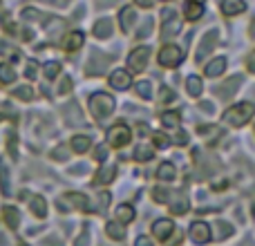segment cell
Masks as SVG:
<instances>
[{
    "instance_id": "7c38bea8",
    "label": "cell",
    "mask_w": 255,
    "mask_h": 246,
    "mask_svg": "<svg viewBox=\"0 0 255 246\" xmlns=\"http://www.w3.org/2000/svg\"><path fill=\"white\" fill-rule=\"evenodd\" d=\"M190 238H193L195 244H206L208 240H211V229H208V224L195 222V224L190 226Z\"/></svg>"
},
{
    "instance_id": "d6a6232c",
    "label": "cell",
    "mask_w": 255,
    "mask_h": 246,
    "mask_svg": "<svg viewBox=\"0 0 255 246\" xmlns=\"http://www.w3.org/2000/svg\"><path fill=\"white\" fill-rule=\"evenodd\" d=\"M152 154H154V150L150 148V145H139V148L134 150V159L136 161H150V159H152Z\"/></svg>"
},
{
    "instance_id": "836d02e7",
    "label": "cell",
    "mask_w": 255,
    "mask_h": 246,
    "mask_svg": "<svg viewBox=\"0 0 255 246\" xmlns=\"http://www.w3.org/2000/svg\"><path fill=\"white\" fill-rule=\"evenodd\" d=\"M117 217H119L121 222H132L134 220V208L128 206V204H121V206L117 208Z\"/></svg>"
},
{
    "instance_id": "db71d44e",
    "label": "cell",
    "mask_w": 255,
    "mask_h": 246,
    "mask_svg": "<svg viewBox=\"0 0 255 246\" xmlns=\"http://www.w3.org/2000/svg\"><path fill=\"white\" fill-rule=\"evenodd\" d=\"M117 0H97V4L99 7H108V4H115Z\"/></svg>"
},
{
    "instance_id": "d6986e66",
    "label": "cell",
    "mask_w": 255,
    "mask_h": 246,
    "mask_svg": "<svg viewBox=\"0 0 255 246\" xmlns=\"http://www.w3.org/2000/svg\"><path fill=\"white\" fill-rule=\"evenodd\" d=\"M115 172H117L115 163H106V166L97 172V179H94V181H97V184H110V181L115 179Z\"/></svg>"
},
{
    "instance_id": "6da1fadb",
    "label": "cell",
    "mask_w": 255,
    "mask_h": 246,
    "mask_svg": "<svg viewBox=\"0 0 255 246\" xmlns=\"http://www.w3.org/2000/svg\"><path fill=\"white\" fill-rule=\"evenodd\" d=\"M90 112L94 119H106L115 112V99L106 92H97L90 97Z\"/></svg>"
},
{
    "instance_id": "b9f144b4",
    "label": "cell",
    "mask_w": 255,
    "mask_h": 246,
    "mask_svg": "<svg viewBox=\"0 0 255 246\" xmlns=\"http://www.w3.org/2000/svg\"><path fill=\"white\" fill-rule=\"evenodd\" d=\"M150 31H152V20H150V18H145V22L143 25H141V29H139V38H145V36H150Z\"/></svg>"
},
{
    "instance_id": "603a6c76",
    "label": "cell",
    "mask_w": 255,
    "mask_h": 246,
    "mask_svg": "<svg viewBox=\"0 0 255 246\" xmlns=\"http://www.w3.org/2000/svg\"><path fill=\"white\" fill-rule=\"evenodd\" d=\"M110 34H112V20L110 18H101V20L94 25V36H99V38H108Z\"/></svg>"
},
{
    "instance_id": "7dc6e473",
    "label": "cell",
    "mask_w": 255,
    "mask_h": 246,
    "mask_svg": "<svg viewBox=\"0 0 255 246\" xmlns=\"http://www.w3.org/2000/svg\"><path fill=\"white\" fill-rule=\"evenodd\" d=\"M38 2H47V4H54V7H65L70 0H38Z\"/></svg>"
},
{
    "instance_id": "681fc988",
    "label": "cell",
    "mask_w": 255,
    "mask_h": 246,
    "mask_svg": "<svg viewBox=\"0 0 255 246\" xmlns=\"http://www.w3.org/2000/svg\"><path fill=\"white\" fill-rule=\"evenodd\" d=\"M134 246H152V242H150L148 238H136V242H134Z\"/></svg>"
},
{
    "instance_id": "e575fe53",
    "label": "cell",
    "mask_w": 255,
    "mask_h": 246,
    "mask_svg": "<svg viewBox=\"0 0 255 246\" xmlns=\"http://www.w3.org/2000/svg\"><path fill=\"white\" fill-rule=\"evenodd\" d=\"M13 97L20 99V101H31V99H34V90H31L29 85H20V88L13 90Z\"/></svg>"
},
{
    "instance_id": "816d5d0a",
    "label": "cell",
    "mask_w": 255,
    "mask_h": 246,
    "mask_svg": "<svg viewBox=\"0 0 255 246\" xmlns=\"http://www.w3.org/2000/svg\"><path fill=\"white\" fill-rule=\"evenodd\" d=\"M170 99H172V92H170V90H161V101L166 103V101H170Z\"/></svg>"
},
{
    "instance_id": "7bdbcfd3",
    "label": "cell",
    "mask_w": 255,
    "mask_h": 246,
    "mask_svg": "<svg viewBox=\"0 0 255 246\" xmlns=\"http://www.w3.org/2000/svg\"><path fill=\"white\" fill-rule=\"evenodd\" d=\"M70 88H72V79L70 76H65V79L61 81V85H58V94H67L70 92Z\"/></svg>"
},
{
    "instance_id": "9a60e30c",
    "label": "cell",
    "mask_w": 255,
    "mask_h": 246,
    "mask_svg": "<svg viewBox=\"0 0 255 246\" xmlns=\"http://www.w3.org/2000/svg\"><path fill=\"white\" fill-rule=\"evenodd\" d=\"M63 115H65L70 125H83V115H81V110L76 108V103H67V106L63 108Z\"/></svg>"
},
{
    "instance_id": "277c9868",
    "label": "cell",
    "mask_w": 255,
    "mask_h": 246,
    "mask_svg": "<svg viewBox=\"0 0 255 246\" xmlns=\"http://www.w3.org/2000/svg\"><path fill=\"white\" fill-rule=\"evenodd\" d=\"M181 61H184V52L177 45H163L159 52V65L163 67H177Z\"/></svg>"
},
{
    "instance_id": "8fae6325",
    "label": "cell",
    "mask_w": 255,
    "mask_h": 246,
    "mask_svg": "<svg viewBox=\"0 0 255 246\" xmlns=\"http://www.w3.org/2000/svg\"><path fill=\"white\" fill-rule=\"evenodd\" d=\"M172 231H175V224H172L170 220H157L152 224V233L157 240H161V242H166V240H170Z\"/></svg>"
},
{
    "instance_id": "ac0fdd59",
    "label": "cell",
    "mask_w": 255,
    "mask_h": 246,
    "mask_svg": "<svg viewBox=\"0 0 255 246\" xmlns=\"http://www.w3.org/2000/svg\"><path fill=\"white\" fill-rule=\"evenodd\" d=\"M2 220H4V224H7L9 229L16 231L18 226H20V213H18L16 208L7 206V208H2Z\"/></svg>"
},
{
    "instance_id": "3957f363",
    "label": "cell",
    "mask_w": 255,
    "mask_h": 246,
    "mask_svg": "<svg viewBox=\"0 0 255 246\" xmlns=\"http://www.w3.org/2000/svg\"><path fill=\"white\" fill-rule=\"evenodd\" d=\"M181 29V18L177 16V11L172 9H166L161 13V38H172L177 36Z\"/></svg>"
},
{
    "instance_id": "9f6ffc18",
    "label": "cell",
    "mask_w": 255,
    "mask_h": 246,
    "mask_svg": "<svg viewBox=\"0 0 255 246\" xmlns=\"http://www.w3.org/2000/svg\"><path fill=\"white\" fill-rule=\"evenodd\" d=\"M97 157H99V159L106 157V148H99V150H97Z\"/></svg>"
},
{
    "instance_id": "9c48e42d",
    "label": "cell",
    "mask_w": 255,
    "mask_h": 246,
    "mask_svg": "<svg viewBox=\"0 0 255 246\" xmlns=\"http://www.w3.org/2000/svg\"><path fill=\"white\" fill-rule=\"evenodd\" d=\"M240 85H242V76H233V79L224 81L220 88H215V97L222 99V101H229V99L240 90Z\"/></svg>"
},
{
    "instance_id": "f907efd6",
    "label": "cell",
    "mask_w": 255,
    "mask_h": 246,
    "mask_svg": "<svg viewBox=\"0 0 255 246\" xmlns=\"http://www.w3.org/2000/svg\"><path fill=\"white\" fill-rule=\"evenodd\" d=\"M136 4H139V7H145V9H150L154 4V0H134Z\"/></svg>"
},
{
    "instance_id": "52a82bcc",
    "label": "cell",
    "mask_w": 255,
    "mask_h": 246,
    "mask_svg": "<svg viewBox=\"0 0 255 246\" xmlns=\"http://www.w3.org/2000/svg\"><path fill=\"white\" fill-rule=\"evenodd\" d=\"M112 56H108V54L99 52V49H92V56H90V63H88V74H103V72L108 70V65H110Z\"/></svg>"
},
{
    "instance_id": "484cf974",
    "label": "cell",
    "mask_w": 255,
    "mask_h": 246,
    "mask_svg": "<svg viewBox=\"0 0 255 246\" xmlns=\"http://www.w3.org/2000/svg\"><path fill=\"white\" fill-rule=\"evenodd\" d=\"M224 67H226V58H215V61H211L208 63V67H206V76H217V74H222L224 72Z\"/></svg>"
},
{
    "instance_id": "ee69618b",
    "label": "cell",
    "mask_w": 255,
    "mask_h": 246,
    "mask_svg": "<svg viewBox=\"0 0 255 246\" xmlns=\"http://www.w3.org/2000/svg\"><path fill=\"white\" fill-rule=\"evenodd\" d=\"M7 145H9L11 157H16V134H13V132H9V134H7Z\"/></svg>"
},
{
    "instance_id": "ba28073f",
    "label": "cell",
    "mask_w": 255,
    "mask_h": 246,
    "mask_svg": "<svg viewBox=\"0 0 255 246\" xmlns=\"http://www.w3.org/2000/svg\"><path fill=\"white\" fill-rule=\"evenodd\" d=\"M148 58H150L148 47H136L134 52L128 56V67H130L132 72H141V70H145V65H148Z\"/></svg>"
},
{
    "instance_id": "6f0895ef",
    "label": "cell",
    "mask_w": 255,
    "mask_h": 246,
    "mask_svg": "<svg viewBox=\"0 0 255 246\" xmlns=\"http://www.w3.org/2000/svg\"><path fill=\"white\" fill-rule=\"evenodd\" d=\"M249 67H251V72H255V56L249 61Z\"/></svg>"
},
{
    "instance_id": "680465c9",
    "label": "cell",
    "mask_w": 255,
    "mask_h": 246,
    "mask_svg": "<svg viewBox=\"0 0 255 246\" xmlns=\"http://www.w3.org/2000/svg\"><path fill=\"white\" fill-rule=\"evenodd\" d=\"M251 34L255 36V20H253V25H251Z\"/></svg>"
},
{
    "instance_id": "30bf717a",
    "label": "cell",
    "mask_w": 255,
    "mask_h": 246,
    "mask_svg": "<svg viewBox=\"0 0 255 246\" xmlns=\"http://www.w3.org/2000/svg\"><path fill=\"white\" fill-rule=\"evenodd\" d=\"M217 45V31H208L202 40H199V47H197V61H204L208 54L213 52V47Z\"/></svg>"
},
{
    "instance_id": "f6af8a7d",
    "label": "cell",
    "mask_w": 255,
    "mask_h": 246,
    "mask_svg": "<svg viewBox=\"0 0 255 246\" xmlns=\"http://www.w3.org/2000/svg\"><path fill=\"white\" fill-rule=\"evenodd\" d=\"M154 143H157L159 148H168V145H170V139L163 134H154Z\"/></svg>"
},
{
    "instance_id": "f546056e",
    "label": "cell",
    "mask_w": 255,
    "mask_h": 246,
    "mask_svg": "<svg viewBox=\"0 0 255 246\" xmlns=\"http://www.w3.org/2000/svg\"><path fill=\"white\" fill-rule=\"evenodd\" d=\"M106 233L110 235L112 240H124L126 238V231H124V226H121L119 222H110V224L106 226Z\"/></svg>"
},
{
    "instance_id": "8d00e7d4",
    "label": "cell",
    "mask_w": 255,
    "mask_h": 246,
    "mask_svg": "<svg viewBox=\"0 0 255 246\" xmlns=\"http://www.w3.org/2000/svg\"><path fill=\"white\" fill-rule=\"evenodd\" d=\"M161 121L166 127H175L177 123H179V112H163Z\"/></svg>"
},
{
    "instance_id": "e0dca14e",
    "label": "cell",
    "mask_w": 255,
    "mask_h": 246,
    "mask_svg": "<svg viewBox=\"0 0 255 246\" xmlns=\"http://www.w3.org/2000/svg\"><path fill=\"white\" fill-rule=\"evenodd\" d=\"M244 9H247L244 0H222V11H224L226 16H238Z\"/></svg>"
},
{
    "instance_id": "f35d334b",
    "label": "cell",
    "mask_w": 255,
    "mask_h": 246,
    "mask_svg": "<svg viewBox=\"0 0 255 246\" xmlns=\"http://www.w3.org/2000/svg\"><path fill=\"white\" fill-rule=\"evenodd\" d=\"M170 195H172V190H166V188H154V190H152L154 202H166V204H168Z\"/></svg>"
},
{
    "instance_id": "11a10c76",
    "label": "cell",
    "mask_w": 255,
    "mask_h": 246,
    "mask_svg": "<svg viewBox=\"0 0 255 246\" xmlns=\"http://www.w3.org/2000/svg\"><path fill=\"white\" fill-rule=\"evenodd\" d=\"M54 157H61V159H65V148H58V150H54Z\"/></svg>"
},
{
    "instance_id": "4316f807",
    "label": "cell",
    "mask_w": 255,
    "mask_h": 246,
    "mask_svg": "<svg viewBox=\"0 0 255 246\" xmlns=\"http://www.w3.org/2000/svg\"><path fill=\"white\" fill-rule=\"evenodd\" d=\"M186 88H188V94L190 97H199L204 90V83L199 76H188V81H186Z\"/></svg>"
},
{
    "instance_id": "7a4b0ae2",
    "label": "cell",
    "mask_w": 255,
    "mask_h": 246,
    "mask_svg": "<svg viewBox=\"0 0 255 246\" xmlns=\"http://www.w3.org/2000/svg\"><path fill=\"white\" fill-rule=\"evenodd\" d=\"M255 115V106L253 103H238V106H233L231 110L224 112V123H229V125H244V123H249V119Z\"/></svg>"
},
{
    "instance_id": "1f68e13d",
    "label": "cell",
    "mask_w": 255,
    "mask_h": 246,
    "mask_svg": "<svg viewBox=\"0 0 255 246\" xmlns=\"http://www.w3.org/2000/svg\"><path fill=\"white\" fill-rule=\"evenodd\" d=\"M0 56H7V58H11V61H16V58H20V54H18V49L13 47V45H9L7 40H0Z\"/></svg>"
},
{
    "instance_id": "f1b7e54d",
    "label": "cell",
    "mask_w": 255,
    "mask_h": 246,
    "mask_svg": "<svg viewBox=\"0 0 255 246\" xmlns=\"http://www.w3.org/2000/svg\"><path fill=\"white\" fill-rule=\"evenodd\" d=\"M13 81H16V72H13V67L7 65V63H2V65H0V83L9 85V83H13Z\"/></svg>"
},
{
    "instance_id": "60d3db41",
    "label": "cell",
    "mask_w": 255,
    "mask_h": 246,
    "mask_svg": "<svg viewBox=\"0 0 255 246\" xmlns=\"http://www.w3.org/2000/svg\"><path fill=\"white\" fill-rule=\"evenodd\" d=\"M25 74H27V79H36V76H38V65H36V61H27Z\"/></svg>"
},
{
    "instance_id": "4fadbf2b",
    "label": "cell",
    "mask_w": 255,
    "mask_h": 246,
    "mask_svg": "<svg viewBox=\"0 0 255 246\" xmlns=\"http://www.w3.org/2000/svg\"><path fill=\"white\" fill-rule=\"evenodd\" d=\"M168 206H170V213H175V215H184L186 211H188V197L181 193H172L170 199H168Z\"/></svg>"
},
{
    "instance_id": "91938a15",
    "label": "cell",
    "mask_w": 255,
    "mask_h": 246,
    "mask_svg": "<svg viewBox=\"0 0 255 246\" xmlns=\"http://www.w3.org/2000/svg\"><path fill=\"white\" fill-rule=\"evenodd\" d=\"M18 246H27V244H25V242H20V244H18Z\"/></svg>"
},
{
    "instance_id": "bcb514c9",
    "label": "cell",
    "mask_w": 255,
    "mask_h": 246,
    "mask_svg": "<svg viewBox=\"0 0 255 246\" xmlns=\"http://www.w3.org/2000/svg\"><path fill=\"white\" fill-rule=\"evenodd\" d=\"M88 242H90V231H83L81 238L74 240V246H88Z\"/></svg>"
},
{
    "instance_id": "f5cc1de1",
    "label": "cell",
    "mask_w": 255,
    "mask_h": 246,
    "mask_svg": "<svg viewBox=\"0 0 255 246\" xmlns=\"http://www.w3.org/2000/svg\"><path fill=\"white\" fill-rule=\"evenodd\" d=\"M43 246H61V242H58L56 238H49V240H45Z\"/></svg>"
},
{
    "instance_id": "8992f818",
    "label": "cell",
    "mask_w": 255,
    "mask_h": 246,
    "mask_svg": "<svg viewBox=\"0 0 255 246\" xmlns=\"http://www.w3.org/2000/svg\"><path fill=\"white\" fill-rule=\"evenodd\" d=\"M58 208H63V211H67V208L88 211L90 202H88V197H85V195H81V193H67V195H63V197L58 199Z\"/></svg>"
},
{
    "instance_id": "7402d4cb",
    "label": "cell",
    "mask_w": 255,
    "mask_h": 246,
    "mask_svg": "<svg viewBox=\"0 0 255 246\" xmlns=\"http://www.w3.org/2000/svg\"><path fill=\"white\" fill-rule=\"evenodd\" d=\"M0 188H2V195H11V181H9V168L4 161H0Z\"/></svg>"
},
{
    "instance_id": "44dd1931",
    "label": "cell",
    "mask_w": 255,
    "mask_h": 246,
    "mask_svg": "<svg viewBox=\"0 0 255 246\" xmlns=\"http://www.w3.org/2000/svg\"><path fill=\"white\" fill-rule=\"evenodd\" d=\"M184 13H186V18H188V20H197V18H202L204 16L202 2H195V0H190V2L184 7Z\"/></svg>"
},
{
    "instance_id": "5bb4252c",
    "label": "cell",
    "mask_w": 255,
    "mask_h": 246,
    "mask_svg": "<svg viewBox=\"0 0 255 246\" xmlns=\"http://www.w3.org/2000/svg\"><path fill=\"white\" fill-rule=\"evenodd\" d=\"M130 83H132V79H130V74H128L126 70H115L110 74V85H112V88L128 90V88H130Z\"/></svg>"
},
{
    "instance_id": "d590c367",
    "label": "cell",
    "mask_w": 255,
    "mask_h": 246,
    "mask_svg": "<svg viewBox=\"0 0 255 246\" xmlns=\"http://www.w3.org/2000/svg\"><path fill=\"white\" fill-rule=\"evenodd\" d=\"M136 94H139L141 99H150V97H152V85H150L148 81H141V83H136Z\"/></svg>"
},
{
    "instance_id": "94428289",
    "label": "cell",
    "mask_w": 255,
    "mask_h": 246,
    "mask_svg": "<svg viewBox=\"0 0 255 246\" xmlns=\"http://www.w3.org/2000/svg\"><path fill=\"white\" fill-rule=\"evenodd\" d=\"M195 2H202V0H195Z\"/></svg>"
},
{
    "instance_id": "c3c4849f",
    "label": "cell",
    "mask_w": 255,
    "mask_h": 246,
    "mask_svg": "<svg viewBox=\"0 0 255 246\" xmlns=\"http://www.w3.org/2000/svg\"><path fill=\"white\" fill-rule=\"evenodd\" d=\"M177 143L186 145V143H188V134H186V132H179V134H177Z\"/></svg>"
},
{
    "instance_id": "83f0119b",
    "label": "cell",
    "mask_w": 255,
    "mask_h": 246,
    "mask_svg": "<svg viewBox=\"0 0 255 246\" xmlns=\"http://www.w3.org/2000/svg\"><path fill=\"white\" fill-rule=\"evenodd\" d=\"M90 145H92V141H90L88 136H74V139H72V150H74V152H79V154L88 152Z\"/></svg>"
},
{
    "instance_id": "ab89813d",
    "label": "cell",
    "mask_w": 255,
    "mask_h": 246,
    "mask_svg": "<svg viewBox=\"0 0 255 246\" xmlns=\"http://www.w3.org/2000/svg\"><path fill=\"white\" fill-rule=\"evenodd\" d=\"M25 20H45V13H40V11H36V9H25V11L20 13Z\"/></svg>"
},
{
    "instance_id": "5b68a950",
    "label": "cell",
    "mask_w": 255,
    "mask_h": 246,
    "mask_svg": "<svg viewBox=\"0 0 255 246\" xmlns=\"http://www.w3.org/2000/svg\"><path fill=\"white\" fill-rule=\"evenodd\" d=\"M132 132L130 127L126 125V123H117V125L110 127V132H108V143L112 145V148H121V145H126L128 141H130Z\"/></svg>"
},
{
    "instance_id": "2e32d148",
    "label": "cell",
    "mask_w": 255,
    "mask_h": 246,
    "mask_svg": "<svg viewBox=\"0 0 255 246\" xmlns=\"http://www.w3.org/2000/svg\"><path fill=\"white\" fill-rule=\"evenodd\" d=\"M22 197L25 199H29V206H31V213H34L36 217H45L47 215V204H45V199L43 197H29V193H22Z\"/></svg>"
},
{
    "instance_id": "74e56055",
    "label": "cell",
    "mask_w": 255,
    "mask_h": 246,
    "mask_svg": "<svg viewBox=\"0 0 255 246\" xmlns=\"http://www.w3.org/2000/svg\"><path fill=\"white\" fill-rule=\"evenodd\" d=\"M58 74H61V65H58V63H54V61L45 63V76H47V79H56Z\"/></svg>"
},
{
    "instance_id": "4dcf8cb0",
    "label": "cell",
    "mask_w": 255,
    "mask_h": 246,
    "mask_svg": "<svg viewBox=\"0 0 255 246\" xmlns=\"http://www.w3.org/2000/svg\"><path fill=\"white\" fill-rule=\"evenodd\" d=\"M231 235H233V226L226 224V222H217L215 224V238L222 242V240L231 238Z\"/></svg>"
},
{
    "instance_id": "ffe728a7",
    "label": "cell",
    "mask_w": 255,
    "mask_h": 246,
    "mask_svg": "<svg viewBox=\"0 0 255 246\" xmlns=\"http://www.w3.org/2000/svg\"><path fill=\"white\" fill-rule=\"evenodd\" d=\"M83 43H85L83 31H72V34L67 36V40H65V49L67 52H76V49L83 47Z\"/></svg>"
},
{
    "instance_id": "d4e9b609",
    "label": "cell",
    "mask_w": 255,
    "mask_h": 246,
    "mask_svg": "<svg viewBox=\"0 0 255 246\" xmlns=\"http://www.w3.org/2000/svg\"><path fill=\"white\" fill-rule=\"evenodd\" d=\"M157 177L161 181H172L177 177V170H175V166H172L170 161H166V163H161L159 166V170H157Z\"/></svg>"
},
{
    "instance_id": "cb8c5ba5",
    "label": "cell",
    "mask_w": 255,
    "mask_h": 246,
    "mask_svg": "<svg viewBox=\"0 0 255 246\" xmlns=\"http://www.w3.org/2000/svg\"><path fill=\"white\" fill-rule=\"evenodd\" d=\"M121 29L124 31H130V27L134 25V20H136V13H134V9L132 7H126V9H121Z\"/></svg>"
}]
</instances>
